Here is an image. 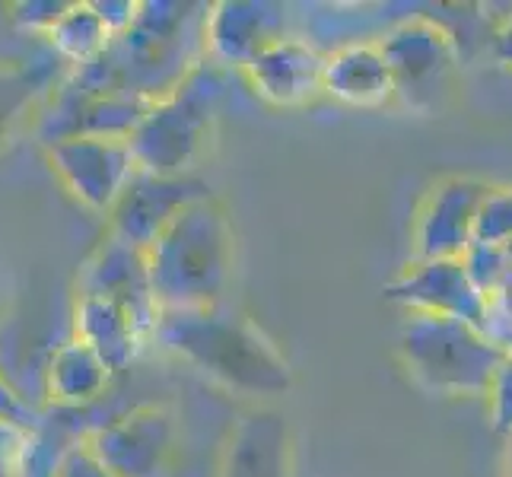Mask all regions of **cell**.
<instances>
[{
  "label": "cell",
  "mask_w": 512,
  "mask_h": 477,
  "mask_svg": "<svg viewBox=\"0 0 512 477\" xmlns=\"http://www.w3.org/2000/svg\"><path fill=\"white\" fill-rule=\"evenodd\" d=\"M153 344L245 401H277L293 388V366L284 350L258 322L229 303L163 312Z\"/></svg>",
  "instance_id": "cell-1"
},
{
  "label": "cell",
  "mask_w": 512,
  "mask_h": 477,
  "mask_svg": "<svg viewBox=\"0 0 512 477\" xmlns=\"http://www.w3.org/2000/svg\"><path fill=\"white\" fill-rule=\"evenodd\" d=\"M204 16V4L144 0L137 23L99 61L67 74V80L93 93H121L153 105L204 61Z\"/></svg>",
  "instance_id": "cell-2"
},
{
  "label": "cell",
  "mask_w": 512,
  "mask_h": 477,
  "mask_svg": "<svg viewBox=\"0 0 512 477\" xmlns=\"http://www.w3.org/2000/svg\"><path fill=\"white\" fill-rule=\"evenodd\" d=\"M150 287L163 312L223 306L236 274V229L226 204H191L147 249Z\"/></svg>",
  "instance_id": "cell-3"
},
{
  "label": "cell",
  "mask_w": 512,
  "mask_h": 477,
  "mask_svg": "<svg viewBox=\"0 0 512 477\" xmlns=\"http://www.w3.org/2000/svg\"><path fill=\"white\" fill-rule=\"evenodd\" d=\"M398 360L420 392L436 398H484L506 353L478 325L404 312Z\"/></svg>",
  "instance_id": "cell-4"
},
{
  "label": "cell",
  "mask_w": 512,
  "mask_h": 477,
  "mask_svg": "<svg viewBox=\"0 0 512 477\" xmlns=\"http://www.w3.org/2000/svg\"><path fill=\"white\" fill-rule=\"evenodd\" d=\"M223 74L207 58L182 80V86L156 99L131 134V150L140 172L194 175L217 140Z\"/></svg>",
  "instance_id": "cell-5"
},
{
  "label": "cell",
  "mask_w": 512,
  "mask_h": 477,
  "mask_svg": "<svg viewBox=\"0 0 512 477\" xmlns=\"http://www.w3.org/2000/svg\"><path fill=\"white\" fill-rule=\"evenodd\" d=\"M392 64L398 99L420 112H433L458 70L455 35L427 13L404 16L379 39Z\"/></svg>",
  "instance_id": "cell-6"
},
{
  "label": "cell",
  "mask_w": 512,
  "mask_h": 477,
  "mask_svg": "<svg viewBox=\"0 0 512 477\" xmlns=\"http://www.w3.org/2000/svg\"><path fill=\"white\" fill-rule=\"evenodd\" d=\"M86 446L115 477H166L179 446V420L169 404H134L99 423Z\"/></svg>",
  "instance_id": "cell-7"
},
{
  "label": "cell",
  "mask_w": 512,
  "mask_h": 477,
  "mask_svg": "<svg viewBox=\"0 0 512 477\" xmlns=\"http://www.w3.org/2000/svg\"><path fill=\"white\" fill-rule=\"evenodd\" d=\"M45 156L70 198L99 217L112 214V207L140 172L131 140L121 137H67L48 144Z\"/></svg>",
  "instance_id": "cell-8"
},
{
  "label": "cell",
  "mask_w": 512,
  "mask_h": 477,
  "mask_svg": "<svg viewBox=\"0 0 512 477\" xmlns=\"http://www.w3.org/2000/svg\"><path fill=\"white\" fill-rule=\"evenodd\" d=\"M490 182L478 175H446L433 182L411 217V258H465L474 245L481 204Z\"/></svg>",
  "instance_id": "cell-9"
},
{
  "label": "cell",
  "mask_w": 512,
  "mask_h": 477,
  "mask_svg": "<svg viewBox=\"0 0 512 477\" xmlns=\"http://www.w3.org/2000/svg\"><path fill=\"white\" fill-rule=\"evenodd\" d=\"M150 102L121 96V93H93L64 80L42 105L35 118L39 144H58L67 137H121L131 140L137 125L144 121Z\"/></svg>",
  "instance_id": "cell-10"
},
{
  "label": "cell",
  "mask_w": 512,
  "mask_h": 477,
  "mask_svg": "<svg viewBox=\"0 0 512 477\" xmlns=\"http://www.w3.org/2000/svg\"><path fill=\"white\" fill-rule=\"evenodd\" d=\"M290 7L271 0H217L204 16V58L220 70L245 74L264 48L287 39Z\"/></svg>",
  "instance_id": "cell-11"
},
{
  "label": "cell",
  "mask_w": 512,
  "mask_h": 477,
  "mask_svg": "<svg viewBox=\"0 0 512 477\" xmlns=\"http://www.w3.org/2000/svg\"><path fill=\"white\" fill-rule=\"evenodd\" d=\"M77 296L112 299V303L134 315V322L147 331L150 341L156 338V325H160L163 309L150 287L147 252L137 249V245L105 233V239L80 264Z\"/></svg>",
  "instance_id": "cell-12"
},
{
  "label": "cell",
  "mask_w": 512,
  "mask_h": 477,
  "mask_svg": "<svg viewBox=\"0 0 512 477\" xmlns=\"http://www.w3.org/2000/svg\"><path fill=\"white\" fill-rule=\"evenodd\" d=\"M210 194L214 191L198 175L137 172L118 204L112 207V214L105 217L109 220V233L147 252L182 210L210 198Z\"/></svg>",
  "instance_id": "cell-13"
},
{
  "label": "cell",
  "mask_w": 512,
  "mask_h": 477,
  "mask_svg": "<svg viewBox=\"0 0 512 477\" xmlns=\"http://www.w3.org/2000/svg\"><path fill=\"white\" fill-rule=\"evenodd\" d=\"M382 293L404 312L458 318V322L478 328L484 318V293L471 280L465 258H436V261L411 258L388 280Z\"/></svg>",
  "instance_id": "cell-14"
},
{
  "label": "cell",
  "mask_w": 512,
  "mask_h": 477,
  "mask_svg": "<svg viewBox=\"0 0 512 477\" xmlns=\"http://www.w3.org/2000/svg\"><path fill=\"white\" fill-rule=\"evenodd\" d=\"M242 77L274 109H303L325 96V51L303 35H287L264 48Z\"/></svg>",
  "instance_id": "cell-15"
},
{
  "label": "cell",
  "mask_w": 512,
  "mask_h": 477,
  "mask_svg": "<svg viewBox=\"0 0 512 477\" xmlns=\"http://www.w3.org/2000/svg\"><path fill=\"white\" fill-rule=\"evenodd\" d=\"M217 477H293V427L284 411L255 404L226 436Z\"/></svg>",
  "instance_id": "cell-16"
},
{
  "label": "cell",
  "mask_w": 512,
  "mask_h": 477,
  "mask_svg": "<svg viewBox=\"0 0 512 477\" xmlns=\"http://www.w3.org/2000/svg\"><path fill=\"white\" fill-rule=\"evenodd\" d=\"M325 96L363 112L385 109L398 99L392 64L379 39H350L325 51Z\"/></svg>",
  "instance_id": "cell-17"
},
{
  "label": "cell",
  "mask_w": 512,
  "mask_h": 477,
  "mask_svg": "<svg viewBox=\"0 0 512 477\" xmlns=\"http://www.w3.org/2000/svg\"><path fill=\"white\" fill-rule=\"evenodd\" d=\"M70 318H74V338L90 347L115 376H125L140 360V353L153 344L147 331L134 322V315L112 299L77 296Z\"/></svg>",
  "instance_id": "cell-18"
},
{
  "label": "cell",
  "mask_w": 512,
  "mask_h": 477,
  "mask_svg": "<svg viewBox=\"0 0 512 477\" xmlns=\"http://www.w3.org/2000/svg\"><path fill=\"white\" fill-rule=\"evenodd\" d=\"M115 373L105 366L96 353L77 341L70 334L67 341H61L45 363V404L48 408H61V411H86L96 408L105 401V395L112 392Z\"/></svg>",
  "instance_id": "cell-19"
},
{
  "label": "cell",
  "mask_w": 512,
  "mask_h": 477,
  "mask_svg": "<svg viewBox=\"0 0 512 477\" xmlns=\"http://www.w3.org/2000/svg\"><path fill=\"white\" fill-rule=\"evenodd\" d=\"M67 74L70 70L55 55L45 61H0V150L13 144L29 115L39 118L42 105Z\"/></svg>",
  "instance_id": "cell-20"
},
{
  "label": "cell",
  "mask_w": 512,
  "mask_h": 477,
  "mask_svg": "<svg viewBox=\"0 0 512 477\" xmlns=\"http://www.w3.org/2000/svg\"><path fill=\"white\" fill-rule=\"evenodd\" d=\"M45 42L51 48V55L74 74V70H83L93 61H99L115 39L99 20L93 0H70L67 13L58 20V26L45 35Z\"/></svg>",
  "instance_id": "cell-21"
},
{
  "label": "cell",
  "mask_w": 512,
  "mask_h": 477,
  "mask_svg": "<svg viewBox=\"0 0 512 477\" xmlns=\"http://www.w3.org/2000/svg\"><path fill=\"white\" fill-rule=\"evenodd\" d=\"M478 245H512V185H490L474 229Z\"/></svg>",
  "instance_id": "cell-22"
},
{
  "label": "cell",
  "mask_w": 512,
  "mask_h": 477,
  "mask_svg": "<svg viewBox=\"0 0 512 477\" xmlns=\"http://www.w3.org/2000/svg\"><path fill=\"white\" fill-rule=\"evenodd\" d=\"M481 331L506 353V357H512V271L503 284H497L484 296Z\"/></svg>",
  "instance_id": "cell-23"
},
{
  "label": "cell",
  "mask_w": 512,
  "mask_h": 477,
  "mask_svg": "<svg viewBox=\"0 0 512 477\" xmlns=\"http://www.w3.org/2000/svg\"><path fill=\"white\" fill-rule=\"evenodd\" d=\"M70 0H20V4L10 7V23L20 29V32H29V35H45L58 26V20L67 13Z\"/></svg>",
  "instance_id": "cell-24"
},
{
  "label": "cell",
  "mask_w": 512,
  "mask_h": 477,
  "mask_svg": "<svg viewBox=\"0 0 512 477\" xmlns=\"http://www.w3.org/2000/svg\"><path fill=\"white\" fill-rule=\"evenodd\" d=\"M487 420L490 430L509 439L512 436V357H503L497 376H493L490 388H487Z\"/></svg>",
  "instance_id": "cell-25"
},
{
  "label": "cell",
  "mask_w": 512,
  "mask_h": 477,
  "mask_svg": "<svg viewBox=\"0 0 512 477\" xmlns=\"http://www.w3.org/2000/svg\"><path fill=\"white\" fill-rule=\"evenodd\" d=\"M39 408L29 404V398H23V392L16 388L4 373H0V420H10L16 427L32 430L39 423Z\"/></svg>",
  "instance_id": "cell-26"
},
{
  "label": "cell",
  "mask_w": 512,
  "mask_h": 477,
  "mask_svg": "<svg viewBox=\"0 0 512 477\" xmlns=\"http://www.w3.org/2000/svg\"><path fill=\"white\" fill-rule=\"evenodd\" d=\"M93 7L105 29L112 32V39H118V35H125L137 23L144 0H93Z\"/></svg>",
  "instance_id": "cell-27"
},
{
  "label": "cell",
  "mask_w": 512,
  "mask_h": 477,
  "mask_svg": "<svg viewBox=\"0 0 512 477\" xmlns=\"http://www.w3.org/2000/svg\"><path fill=\"white\" fill-rule=\"evenodd\" d=\"M29 430L16 427L10 420H0V477H20V458L26 449Z\"/></svg>",
  "instance_id": "cell-28"
},
{
  "label": "cell",
  "mask_w": 512,
  "mask_h": 477,
  "mask_svg": "<svg viewBox=\"0 0 512 477\" xmlns=\"http://www.w3.org/2000/svg\"><path fill=\"white\" fill-rule=\"evenodd\" d=\"M58 477H115V474L99 462L90 446L80 443V446H74L67 452Z\"/></svg>",
  "instance_id": "cell-29"
},
{
  "label": "cell",
  "mask_w": 512,
  "mask_h": 477,
  "mask_svg": "<svg viewBox=\"0 0 512 477\" xmlns=\"http://www.w3.org/2000/svg\"><path fill=\"white\" fill-rule=\"evenodd\" d=\"M497 48H500L503 61H509V64H512V16H509V20H506V26H503V32H500V39H497Z\"/></svg>",
  "instance_id": "cell-30"
},
{
  "label": "cell",
  "mask_w": 512,
  "mask_h": 477,
  "mask_svg": "<svg viewBox=\"0 0 512 477\" xmlns=\"http://www.w3.org/2000/svg\"><path fill=\"white\" fill-rule=\"evenodd\" d=\"M503 477H512V436L503 439Z\"/></svg>",
  "instance_id": "cell-31"
},
{
  "label": "cell",
  "mask_w": 512,
  "mask_h": 477,
  "mask_svg": "<svg viewBox=\"0 0 512 477\" xmlns=\"http://www.w3.org/2000/svg\"><path fill=\"white\" fill-rule=\"evenodd\" d=\"M506 249H509V255H512V245H506Z\"/></svg>",
  "instance_id": "cell-32"
}]
</instances>
